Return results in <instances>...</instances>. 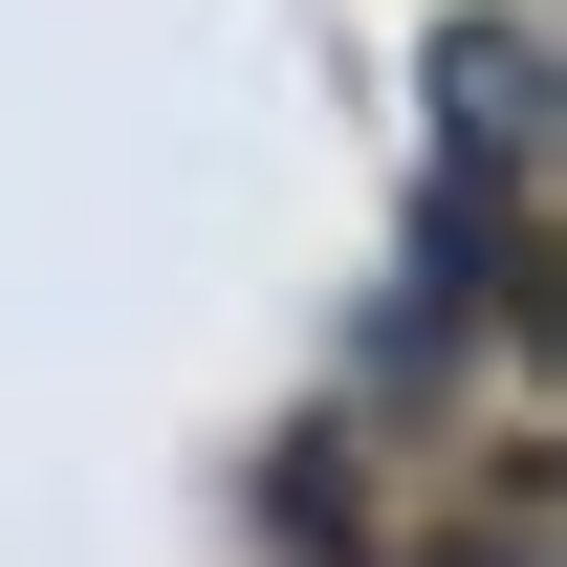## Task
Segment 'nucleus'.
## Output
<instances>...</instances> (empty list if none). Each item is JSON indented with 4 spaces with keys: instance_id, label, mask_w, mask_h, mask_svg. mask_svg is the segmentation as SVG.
<instances>
[{
    "instance_id": "nucleus-1",
    "label": "nucleus",
    "mask_w": 567,
    "mask_h": 567,
    "mask_svg": "<svg viewBox=\"0 0 567 567\" xmlns=\"http://www.w3.org/2000/svg\"><path fill=\"white\" fill-rule=\"evenodd\" d=\"M436 153H458L502 218L546 197V22H458V44H436Z\"/></svg>"
}]
</instances>
